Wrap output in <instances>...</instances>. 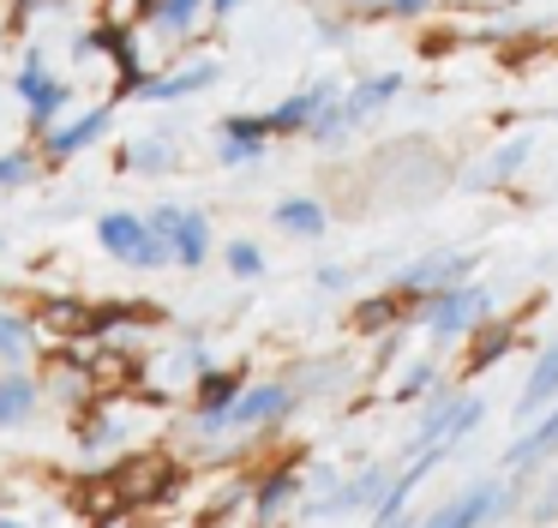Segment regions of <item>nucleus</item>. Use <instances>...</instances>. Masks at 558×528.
<instances>
[{
  "label": "nucleus",
  "instance_id": "1",
  "mask_svg": "<svg viewBox=\"0 0 558 528\" xmlns=\"http://www.w3.org/2000/svg\"><path fill=\"white\" fill-rule=\"evenodd\" d=\"M13 96L25 103L31 139H43L54 120L73 115L78 84L73 79H54V72H49V48H43V43H25V60H19V72H13Z\"/></svg>",
  "mask_w": 558,
  "mask_h": 528
},
{
  "label": "nucleus",
  "instance_id": "2",
  "mask_svg": "<svg viewBox=\"0 0 558 528\" xmlns=\"http://www.w3.org/2000/svg\"><path fill=\"white\" fill-rule=\"evenodd\" d=\"M97 240H102V252H109V259L133 264V271H162V264H174L169 240H162L138 211H102L97 216Z\"/></svg>",
  "mask_w": 558,
  "mask_h": 528
},
{
  "label": "nucleus",
  "instance_id": "3",
  "mask_svg": "<svg viewBox=\"0 0 558 528\" xmlns=\"http://www.w3.org/2000/svg\"><path fill=\"white\" fill-rule=\"evenodd\" d=\"M486 312H493V288L486 283H450L438 288L433 300H426V331L438 336V343H457V336H474L486 324Z\"/></svg>",
  "mask_w": 558,
  "mask_h": 528
},
{
  "label": "nucleus",
  "instance_id": "4",
  "mask_svg": "<svg viewBox=\"0 0 558 528\" xmlns=\"http://www.w3.org/2000/svg\"><path fill=\"white\" fill-rule=\"evenodd\" d=\"M90 55H109L114 60V72H121V79H114V103H121V96H133L138 84H145V60H138V24H114V19H102L97 31H85L73 43V60H90Z\"/></svg>",
  "mask_w": 558,
  "mask_h": 528
},
{
  "label": "nucleus",
  "instance_id": "5",
  "mask_svg": "<svg viewBox=\"0 0 558 528\" xmlns=\"http://www.w3.org/2000/svg\"><path fill=\"white\" fill-rule=\"evenodd\" d=\"M109 127H114V96H109V103H97V108H85V115L54 120V127L37 139L43 168H61V163H73V156H85L90 144H102V139H109Z\"/></svg>",
  "mask_w": 558,
  "mask_h": 528
},
{
  "label": "nucleus",
  "instance_id": "6",
  "mask_svg": "<svg viewBox=\"0 0 558 528\" xmlns=\"http://www.w3.org/2000/svg\"><path fill=\"white\" fill-rule=\"evenodd\" d=\"M145 223L169 240L181 271H198V264L210 259V216L198 211V204H157V211H145Z\"/></svg>",
  "mask_w": 558,
  "mask_h": 528
},
{
  "label": "nucleus",
  "instance_id": "7",
  "mask_svg": "<svg viewBox=\"0 0 558 528\" xmlns=\"http://www.w3.org/2000/svg\"><path fill=\"white\" fill-rule=\"evenodd\" d=\"M469 271H474V252H426V259H414L409 271H397V300H414V307L426 312V300L438 295V288H450V283H469Z\"/></svg>",
  "mask_w": 558,
  "mask_h": 528
},
{
  "label": "nucleus",
  "instance_id": "8",
  "mask_svg": "<svg viewBox=\"0 0 558 528\" xmlns=\"http://www.w3.org/2000/svg\"><path fill=\"white\" fill-rule=\"evenodd\" d=\"M217 79H222L217 60H186V67H174V72H145L133 103H186V96H205Z\"/></svg>",
  "mask_w": 558,
  "mask_h": 528
},
{
  "label": "nucleus",
  "instance_id": "9",
  "mask_svg": "<svg viewBox=\"0 0 558 528\" xmlns=\"http://www.w3.org/2000/svg\"><path fill=\"white\" fill-rule=\"evenodd\" d=\"M294 408V391L289 384H246L229 408H222V427H270Z\"/></svg>",
  "mask_w": 558,
  "mask_h": 528
},
{
  "label": "nucleus",
  "instance_id": "10",
  "mask_svg": "<svg viewBox=\"0 0 558 528\" xmlns=\"http://www.w3.org/2000/svg\"><path fill=\"white\" fill-rule=\"evenodd\" d=\"M498 516V480H474L469 492H457L450 504H438L421 528H486Z\"/></svg>",
  "mask_w": 558,
  "mask_h": 528
},
{
  "label": "nucleus",
  "instance_id": "11",
  "mask_svg": "<svg viewBox=\"0 0 558 528\" xmlns=\"http://www.w3.org/2000/svg\"><path fill=\"white\" fill-rule=\"evenodd\" d=\"M337 96V84L330 79H318V84H306V91H294V96H282L277 108H270V139H306V127H313V115Z\"/></svg>",
  "mask_w": 558,
  "mask_h": 528
},
{
  "label": "nucleus",
  "instance_id": "12",
  "mask_svg": "<svg viewBox=\"0 0 558 528\" xmlns=\"http://www.w3.org/2000/svg\"><path fill=\"white\" fill-rule=\"evenodd\" d=\"M397 96H402V72H373V79L349 84L337 103H342V120H349V127H361V120H373L378 108H390Z\"/></svg>",
  "mask_w": 558,
  "mask_h": 528
},
{
  "label": "nucleus",
  "instance_id": "13",
  "mask_svg": "<svg viewBox=\"0 0 558 528\" xmlns=\"http://www.w3.org/2000/svg\"><path fill=\"white\" fill-rule=\"evenodd\" d=\"M553 451H558V403H546L541 415L529 420V432H517V439L505 444V468H534Z\"/></svg>",
  "mask_w": 558,
  "mask_h": 528
},
{
  "label": "nucleus",
  "instance_id": "14",
  "mask_svg": "<svg viewBox=\"0 0 558 528\" xmlns=\"http://www.w3.org/2000/svg\"><path fill=\"white\" fill-rule=\"evenodd\" d=\"M546 403H558V336L541 348V360L529 367V384H522V396H517V420H534Z\"/></svg>",
  "mask_w": 558,
  "mask_h": 528
},
{
  "label": "nucleus",
  "instance_id": "15",
  "mask_svg": "<svg viewBox=\"0 0 558 528\" xmlns=\"http://www.w3.org/2000/svg\"><path fill=\"white\" fill-rule=\"evenodd\" d=\"M270 223H277L282 235H294V240H318L330 228V211L313 199V192H289V199L270 211Z\"/></svg>",
  "mask_w": 558,
  "mask_h": 528
},
{
  "label": "nucleus",
  "instance_id": "16",
  "mask_svg": "<svg viewBox=\"0 0 558 528\" xmlns=\"http://www.w3.org/2000/svg\"><path fill=\"white\" fill-rule=\"evenodd\" d=\"M121 168L126 175H174V168H181V144H174L169 132H157V139H133L121 151Z\"/></svg>",
  "mask_w": 558,
  "mask_h": 528
},
{
  "label": "nucleus",
  "instance_id": "17",
  "mask_svg": "<svg viewBox=\"0 0 558 528\" xmlns=\"http://www.w3.org/2000/svg\"><path fill=\"white\" fill-rule=\"evenodd\" d=\"M301 487H306V480L294 475V468H277V475H265V480H258V492H253V516H258V523H270L282 504L301 499Z\"/></svg>",
  "mask_w": 558,
  "mask_h": 528
},
{
  "label": "nucleus",
  "instance_id": "18",
  "mask_svg": "<svg viewBox=\"0 0 558 528\" xmlns=\"http://www.w3.org/2000/svg\"><path fill=\"white\" fill-rule=\"evenodd\" d=\"M37 379H31V372H7V379H0V432L7 427H19V420L31 415V408H37Z\"/></svg>",
  "mask_w": 558,
  "mask_h": 528
},
{
  "label": "nucleus",
  "instance_id": "19",
  "mask_svg": "<svg viewBox=\"0 0 558 528\" xmlns=\"http://www.w3.org/2000/svg\"><path fill=\"white\" fill-rule=\"evenodd\" d=\"M198 19H205V0H162V12L150 19V31L169 36V43H186V36L198 31Z\"/></svg>",
  "mask_w": 558,
  "mask_h": 528
},
{
  "label": "nucleus",
  "instance_id": "20",
  "mask_svg": "<svg viewBox=\"0 0 558 528\" xmlns=\"http://www.w3.org/2000/svg\"><path fill=\"white\" fill-rule=\"evenodd\" d=\"M37 168H43L37 144H13V151H0V192L31 187V180H37Z\"/></svg>",
  "mask_w": 558,
  "mask_h": 528
},
{
  "label": "nucleus",
  "instance_id": "21",
  "mask_svg": "<svg viewBox=\"0 0 558 528\" xmlns=\"http://www.w3.org/2000/svg\"><path fill=\"white\" fill-rule=\"evenodd\" d=\"M241 391H246V384L234 379V372H210L205 367V372H198V415H222Z\"/></svg>",
  "mask_w": 558,
  "mask_h": 528
},
{
  "label": "nucleus",
  "instance_id": "22",
  "mask_svg": "<svg viewBox=\"0 0 558 528\" xmlns=\"http://www.w3.org/2000/svg\"><path fill=\"white\" fill-rule=\"evenodd\" d=\"M31 348H37V343H31V324L13 319V312H0V360H7L13 372H25Z\"/></svg>",
  "mask_w": 558,
  "mask_h": 528
},
{
  "label": "nucleus",
  "instance_id": "23",
  "mask_svg": "<svg viewBox=\"0 0 558 528\" xmlns=\"http://www.w3.org/2000/svg\"><path fill=\"white\" fill-rule=\"evenodd\" d=\"M217 139H246V144H270V120L265 115H222Z\"/></svg>",
  "mask_w": 558,
  "mask_h": 528
},
{
  "label": "nucleus",
  "instance_id": "24",
  "mask_svg": "<svg viewBox=\"0 0 558 528\" xmlns=\"http://www.w3.org/2000/svg\"><path fill=\"white\" fill-rule=\"evenodd\" d=\"M229 271L241 276V283H253V276H265V252H258L253 240H229Z\"/></svg>",
  "mask_w": 558,
  "mask_h": 528
},
{
  "label": "nucleus",
  "instance_id": "25",
  "mask_svg": "<svg viewBox=\"0 0 558 528\" xmlns=\"http://www.w3.org/2000/svg\"><path fill=\"white\" fill-rule=\"evenodd\" d=\"M481 336H486V343L474 348L469 360H462V379H469V372H486V367H493V360H498V355H505V348H510V331H481Z\"/></svg>",
  "mask_w": 558,
  "mask_h": 528
},
{
  "label": "nucleus",
  "instance_id": "26",
  "mask_svg": "<svg viewBox=\"0 0 558 528\" xmlns=\"http://www.w3.org/2000/svg\"><path fill=\"white\" fill-rule=\"evenodd\" d=\"M433 379H438V367H433V360H414V367L402 372L397 396H402V403H414V396H426V391H433Z\"/></svg>",
  "mask_w": 558,
  "mask_h": 528
},
{
  "label": "nucleus",
  "instance_id": "27",
  "mask_svg": "<svg viewBox=\"0 0 558 528\" xmlns=\"http://www.w3.org/2000/svg\"><path fill=\"white\" fill-rule=\"evenodd\" d=\"M265 156V144H246V139H217V163L222 168H246Z\"/></svg>",
  "mask_w": 558,
  "mask_h": 528
},
{
  "label": "nucleus",
  "instance_id": "28",
  "mask_svg": "<svg viewBox=\"0 0 558 528\" xmlns=\"http://www.w3.org/2000/svg\"><path fill=\"white\" fill-rule=\"evenodd\" d=\"M529 163V139H517V144H505V151L493 156V168H486V180H505V175H517V168Z\"/></svg>",
  "mask_w": 558,
  "mask_h": 528
},
{
  "label": "nucleus",
  "instance_id": "29",
  "mask_svg": "<svg viewBox=\"0 0 558 528\" xmlns=\"http://www.w3.org/2000/svg\"><path fill=\"white\" fill-rule=\"evenodd\" d=\"M553 516H558V475L546 480V492L529 504V523H553Z\"/></svg>",
  "mask_w": 558,
  "mask_h": 528
},
{
  "label": "nucleus",
  "instance_id": "30",
  "mask_svg": "<svg viewBox=\"0 0 558 528\" xmlns=\"http://www.w3.org/2000/svg\"><path fill=\"white\" fill-rule=\"evenodd\" d=\"M349 283H354L349 264H325V271H318V288H330V295H337V288H349Z\"/></svg>",
  "mask_w": 558,
  "mask_h": 528
},
{
  "label": "nucleus",
  "instance_id": "31",
  "mask_svg": "<svg viewBox=\"0 0 558 528\" xmlns=\"http://www.w3.org/2000/svg\"><path fill=\"white\" fill-rule=\"evenodd\" d=\"M433 0H385V19H421Z\"/></svg>",
  "mask_w": 558,
  "mask_h": 528
},
{
  "label": "nucleus",
  "instance_id": "32",
  "mask_svg": "<svg viewBox=\"0 0 558 528\" xmlns=\"http://www.w3.org/2000/svg\"><path fill=\"white\" fill-rule=\"evenodd\" d=\"M126 12H133V24H145V31H150V19L162 12V0H126Z\"/></svg>",
  "mask_w": 558,
  "mask_h": 528
},
{
  "label": "nucleus",
  "instance_id": "33",
  "mask_svg": "<svg viewBox=\"0 0 558 528\" xmlns=\"http://www.w3.org/2000/svg\"><path fill=\"white\" fill-rule=\"evenodd\" d=\"M241 7H246V0H205V12H210V19H217V24H222V19H234V12H241Z\"/></svg>",
  "mask_w": 558,
  "mask_h": 528
},
{
  "label": "nucleus",
  "instance_id": "34",
  "mask_svg": "<svg viewBox=\"0 0 558 528\" xmlns=\"http://www.w3.org/2000/svg\"><path fill=\"white\" fill-rule=\"evenodd\" d=\"M354 19H385V0H349Z\"/></svg>",
  "mask_w": 558,
  "mask_h": 528
},
{
  "label": "nucleus",
  "instance_id": "35",
  "mask_svg": "<svg viewBox=\"0 0 558 528\" xmlns=\"http://www.w3.org/2000/svg\"><path fill=\"white\" fill-rule=\"evenodd\" d=\"M0 528H25V523H0Z\"/></svg>",
  "mask_w": 558,
  "mask_h": 528
},
{
  "label": "nucleus",
  "instance_id": "36",
  "mask_svg": "<svg viewBox=\"0 0 558 528\" xmlns=\"http://www.w3.org/2000/svg\"><path fill=\"white\" fill-rule=\"evenodd\" d=\"M397 528H414V523H397Z\"/></svg>",
  "mask_w": 558,
  "mask_h": 528
},
{
  "label": "nucleus",
  "instance_id": "37",
  "mask_svg": "<svg viewBox=\"0 0 558 528\" xmlns=\"http://www.w3.org/2000/svg\"><path fill=\"white\" fill-rule=\"evenodd\" d=\"M0 247H7V235H0Z\"/></svg>",
  "mask_w": 558,
  "mask_h": 528
},
{
  "label": "nucleus",
  "instance_id": "38",
  "mask_svg": "<svg viewBox=\"0 0 558 528\" xmlns=\"http://www.w3.org/2000/svg\"><path fill=\"white\" fill-rule=\"evenodd\" d=\"M0 31H7V24H0Z\"/></svg>",
  "mask_w": 558,
  "mask_h": 528
}]
</instances>
